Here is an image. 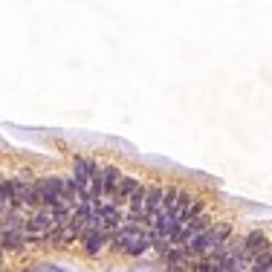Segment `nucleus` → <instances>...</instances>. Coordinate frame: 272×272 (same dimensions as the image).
<instances>
[{"label":"nucleus","mask_w":272,"mask_h":272,"mask_svg":"<svg viewBox=\"0 0 272 272\" xmlns=\"http://www.w3.org/2000/svg\"><path fill=\"white\" fill-rule=\"evenodd\" d=\"M272 269V249H266L263 255H258L249 266V272H269Z\"/></svg>","instance_id":"9b49d317"},{"label":"nucleus","mask_w":272,"mask_h":272,"mask_svg":"<svg viewBox=\"0 0 272 272\" xmlns=\"http://www.w3.org/2000/svg\"><path fill=\"white\" fill-rule=\"evenodd\" d=\"M119 177H122V174H119V168H113V165H110V168H104V171H101V191H104V194H116Z\"/></svg>","instance_id":"1a4fd4ad"},{"label":"nucleus","mask_w":272,"mask_h":272,"mask_svg":"<svg viewBox=\"0 0 272 272\" xmlns=\"http://www.w3.org/2000/svg\"><path fill=\"white\" fill-rule=\"evenodd\" d=\"M26 243V235L23 232H0V249H20V246Z\"/></svg>","instance_id":"6e6552de"},{"label":"nucleus","mask_w":272,"mask_h":272,"mask_svg":"<svg viewBox=\"0 0 272 272\" xmlns=\"http://www.w3.org/2000/svg\"><path fill=\"white\" fill-rule=\"evenodd\" d=\"M9 197H12V182L0 180V206H6V203H9Z\"/></svg>","instance_id":"f8f14e48"},{"label":"nucleus","mask_w":272,"mask_h":272,"mask_svg":"<svg viewBox=\"0 0 272 272\" xmlns=\"http://www.w3.org/2000/svg\"><path fill=\"white\" fill-rule=\"evenodd\" d=\"M266 249H269V240H266V235H263V232H252V235L243 240V252L249 255L252 261L258 258V255H263Z\"/></svg>","instance_id":"423d86ee"},{"label":"nucleus","mask_w":272,"mask_h":272,"mask_svg":"<svg viewBox=\"0 0 272 272\" xmlns=\"http://www.w3.org/2000/svg\"><path fill=\"white\" fill-rule=\"evenodd\" d=\"M35 191H38V197H41V206H44V209H52L55 203L61 200L64 180H58V177H46V180H38V182H35Z\"/></svg>","instance_id":"7ed1b4c3"},{"label":"nucleus","mask_w":272,"mask_h":272,"mask_svg":"<svg viewBox=\"0 0 272 272\" xmlns=\"http://www.w3.org/2000/svg\"><path fill=\"white\" fill-rule=\"evenodd\" d=\"M122 223H125V217H122L119 206H101L96 220H93V226L99 229V232H104V235H107V232H119Z\"/></svg>","instance_id":"20e7f679"},{"label":"nucleus","mask_w":272,"mask_h":272,"mask_svg":"<svg viewBox=\"0 0 272 272\" xmlns=\"http://www.w3.org/2000/svg\"><path fill=\"white\" fill-rule=\"evenodd\" d=\"M9 203H15V206H41V197H38L35 185H29V182H12Z\"/></svg>","instance_id":"39448f33"},{"label":"nucleus","mask_w":272,"mask_h":272,"mask_svg":"<svg viewBox=\"0 0 272 272\" xmlns=\"http://www.w3.org/2000/svg\"><path fill=\"white\" fill-rule=\"evenodd\" d=\"M104 240H107V235L99 232V229L84 232V249H87V255H99L101 249H104Z\"/></svg>","instance_id":"0eeeda50"},{"label":"nucleus","mask_w":272,"mask_h":272,"mask_svg":"<svg viewBox=\"0 0 272 272\" xmlns=\"http://www.w3.org/2000/svg\"><path fill=\"white\" fill-rule=\"evenodd\" d=\"M229 235H232V229L226 226V223H217L214 229H209V232H203V235L194 240V246H191L188 252H197V255H206V252H214L217 246H223L229 240Z\"/></svg>","instance_id":"f03ea898"},{"label":"nucleus","mask_w":272,"mask_h":272,"mask_svg":"<svg viewBox=\"0 0 272 272\" xmlns=\"http://www.w3.org/2000/svg\"><path fill=\"white\" fill-rule=\"evenodd\" d=\"M116 246L119 249H125V252H130V255H139V252H145L148 246H151V237H148L142 229H136V226H122L116 232Z\"/></svg>","instance_id":"f257e3e1"},{"label":"nucleus","mask_w":272,"mask_h":272,"mask_svg":"<svg viewBox=\"0 0 272 272\" xmlns=\"http://www.w3.org/2000/svg\"><path fill=\"white\" fill-rule=\"evenodd\" d=\"M139 188V182L136 180H130V177H119V185H116V197H122V200H127L133 191Z\"/></svg>","instance_id":"9d476101"},{"label":"nucleus","mask_w":272,"mask_h":272,"mask_svg":"<svg viewBox=\"0 0 272 272\" xmlns=\"http://www.w3.org/2000/svg\"><path fill=\"white\" fill-rule=\"evenodd\" d=\"M3 209H6V206H0V214H3Z\"/></svg>","instance_id":"ddd939ff"}]
</instances>
